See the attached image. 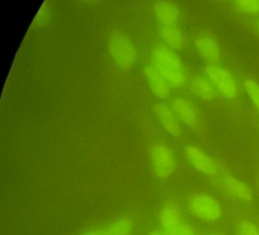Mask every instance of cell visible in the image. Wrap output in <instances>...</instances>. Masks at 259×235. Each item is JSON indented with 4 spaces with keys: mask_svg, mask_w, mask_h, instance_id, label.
Masks as SVG:
<instances>
[{
    "mask_svg": "<svg viewBox=\"0 0 259 235\" xmlns=\"http://www.w3.org/2000/svg\"><path fill=\"white\" fill-rule=\"evenodd\" d=\"M183 204L188 217L196 224L212 227L220 224L225 217L226 208L221 197L207 190L189 193Z\"/></svg>",
    "mask_w": 259,
    "mask_h": 235,
    "instance_id": "6da1fadb",
    "label": "cell"
},
{
    "mask_svg": "<svg viewBox=\"0 0 259 235\" xmlns=\"http://www.w3.org/2000/svg\"><path fill=\"white\" fill-rule=\"evenodd\" d=\"M151 65L172 89H181L187 85L189 79L187 68L177 51L163 42L155 44L151 49Z\"/></svg>",
    "mask_w": 259,
    "mask_h": 235,
    "instance_id": "7a4b0ae2",
    "label": "cell"
},
{
    "mask_svg": "<svg viewBox=\"0 0 259 235\" xmlns=\"http://www.w3.org/2000/svg\"><path fill=\"white\" fill-rule=\"evenodd\" d=\"M183 156L194 171L211 181L227 171L219 159L198 144H186L183 148Z\"/></svg>",
    "mask_w": 259,
    "mask_h": 235,
    "instance_id": "3957f363",
    "label": "cell"
},
{
    "mask_svg": "<svg viewBox=\"0 0 259 235\" xmlns=\"http://www.w3.org/2000/svg\"><path fill=\"white\" fill-rule=\"evenodd\" d=\"M212 184L221 197L236 204L249 206L255 200V191L252 186L228 171L213 180Z\"/></svg>",
    "mask_w": 259,
    "mask_h": 235,
    "instance_id": "277c9868",
    "label": "cell"
},
{
    "mask_svg": "<svg viewBox=\"0 0 259 235\" xmlns=\"http://www.w3.org/2000/svg\"><path fill=\"white\" fill-rule=\"evenodd\" d=\"M148 156L155 177L162 181L172 178L179 170V161L174 150L162 141H154L149 145Z\"/></svg>",
    "mask_w": 259,
    "mask_h": 235,
    "instance_id": "5b68a950",
    "label": "cell"
},
{
    "mask_svg": "<svg viewBox=\"0 0 259 235\" xmlns=\"http://www.w3.org/2000/svg\"><path fill=\"white\" fill-rule=\"evenodd\" d=\"M202 74L210 80L220 97L226 100H233L239 97V81L227 67L221 64H206Z\"/></svg>",
    "mask_w": 259,
    "mask_h": 235,
    "instance_id": "8992f818",
    "label": "cell"
},
{
    "mask_svg": "<svg viewBox=\"0 0 259 235\" xmlns=\"http://www.w3.org/2000/svg\"><path fill=\"white\" fill-rule=\"evenodd\" d=\"M184 204L174 198L166 199L158 211L160 228L167 235H179L188 220Z\"/></svg>",
    "mask_w": 259,
    "mask_h": 235,
    "instance_id": "52a82bcc",
    "label": "cell"
},
{
    "mask_svg": "<svg viewBox=\"0 0 259 235\" xmlns=\"http://www.w3.org/2000/svg\"><path fill=\"white\" fill-rule=\"evenodd\" d=\"M109 51L115 63L124 70L136 63L137 51L132 39L122 33H115L109 42Z\"/></svg>",
    "mask_w": 259,
    "mask_h": 235,
    "instance_id": "ba28073f",
    "label": "cell"
},
{
    "mask_svg": "<svg viewBox=\"0 0 259 235\" xmlns=\"http://www.w3.org/2000/svg\"><path fill=\"white\" fill-rule=\"evenodd\" d=\"M176 116L184 127L195 130L200 125V114L193 100L186 96H177L169 104Z\"/></svg>",
    "mask_w": 259,
    "mask_h": 235,
    "instance_id": "9c48e42d",
    "label": "cell"
},
{
    "mask_svg": "<svg viewBox=\"0 0 259 235\" xmlns=\"http://www.w3.org/2000/svg\"><path fill=\"white\" fill-rule=\"evenodd\" d=\"M194 47L206 64H221L222 49L219 41L208 31H202L194 39Z\"/></svg>",
    "mask_w": 259,
    "mask_h": 235,
    "instance_id": "30bf717a",
    "label": "cell"
},
{
    "mask_svg": "<svg viewBox=\"0 0 259 235\" xmlns=\"http://www.w3.org/2000/svg\"><path fill=\"white\" fill-rule=\"evenodd\" d=\"M154 112L163 130L172 138L180 139L184 135V127L182 125L169 105L159 103L154 106Z\"/></svg>",
    "mask_w": 259,
    "mask_h": 235,
    "instance_id": "8fae6325",
    "label": "cell"
},
{
    "mask_svg": "<svg viewBox=\"0 0 259 235\" xmlns=\"http://www.w3.org/2000/svg\"><path fill=\"white\" fill-rule=\"evenodd\" d=\"M186 86L191 97L196 100L212 102L218 97L216 89L204 74H195L189 77Z\"/></svg>",
    "mask_w": 259,
    "mask_h": 235,
    "instance_id": "7c38bea8",
    "label": "cell"
},
{
    "mask_svg": "<svg viewBox=\"0 0 259 235\" xmlns=\"http://www.w3.org/2000/svg\"><path fill=\"white\" fill-rule=\"evenodd\" d=\"M144 74L150 89L155 97L160 100L169 98L172 92V86L151 64L145 65Z\"/></svg>",
    "mask_w": 259,
    "mask_h": 235,
    "instance_id": "4fadbf2b",
    "label": "cell"
},
{
    "mask_svg": "<svg viewBox=\"0 0 259 235\" xmlns=\"http://www.w3.org/2000/svg\"><path fill=\"white\" fill-rule=\"evenodd\" d=\"M154 13L160 26L170 27L179 26L181 11L178 5L174 2L158 1L154 5Z\"/></svg>",
    "mask_w": 259,
    "mask_h": 235,
    "instance_id": "5bb4252c",
    "label": "cell"
},
{
    "mask_svg": "<svg viewBox=\"0 0 259 235\" xmlns=\"http://www.w3.org/2000/svg\"><path fill=\"white\" fill-rule=\"evenodd\" d=\"M160 36L163 43L175 51H180L186 46V39L179 26H160Z\"/></svg>",
    "mask_w": 259,
    "mask_h": 235,
    "instance_id": "9a60e30c",
    "label": "cell"
},
{
    "mask_svg": "<svg viewBox=\"0 0 259 235\" xmlns=\"http://www.w3.org/2000/svg\"><path fill=\"white\" fill-rule=\"evenodd\" d=\"M103 230L104 235H133L135 227L131 218L122 217L111 221Z\"/></svg>",
    "mask_w": 259,
    "mask_h": 235,
    "instance_id": "2e32d148",
    "label": "cell"
},
{
    "mask_svg": "<svg viewBox=\"0 0 259 235\" xmlns=\"http://www.w3.org/2000/svg\"><path fill=\"white\" fill-rule=\"evenodd\" d=\"M233 235H259V223L248 217L239 218L233 225Z\"/></svg>",
    "mask_w": 259,
    "mask_h": 235,
    "instance_id": "e0dca14e",
    "label": "cell"
},
{
    "mask_svg": "<svg viewBox=\"0 0 259 235\" xmlns=\"http://www.w3.org/2000/svg\"><path fill=\"white\" fill-rule=\"evenodd\" d=\"M242 86L253 107L259 114V82L253 77H245Z\"/></svg>",
    "mask_w": 259,
    "mask_h": 235,
    "instance_id": "ac0fdd59",
    "label": "cell"
},
{
    "mask_svg": "<svg viewBox=\"0 0 259 235\" xmlns=\"http://www.w3.org/2000/svg\"><path fill=\"white\" fill-rule=\"evenodd\" d=\"M233 7L243 15H259V0H238L233 2Z\"/></svg>",
    "mask_w": 259,
    "mask_h": 235,
    "instance_id": "d6986e66",
    "label": "cell"
},
{
    "mask_svg": "<svg viewBox=\"0 0 259 235\" xmlns=\"http://www.w3.org/2000/svg\"><path fill=\"white\" fill-rule=\"evenodd\" d=\"M179 235H203L195 223L188 221Z\"/></svg>",
    "mask_w": 259,
    "mask_h": 235,
    "instance_id": "ffe728a7",
    "label": "cell"
},
{
    "mask_svg": "<svg viewBox=\"0 0 259 235\" xmlns=\"http://www.w3.org/2000/svg\"><path fill=\"white\" fill-rule=\"evenodd\" d=\"M79 235H104L103 228L88 229Z\"/></svg>",
    "mask_w": 259,
    "mask_h": 235,
    "instance_id": "44dd1931",
    "label": "cell"
},
{
    "mask_svg": "<svg viewBox=\"0 0 259 235\" xmlns=\"http://www.w3.org/2000/svg\"><path fill=\"white\" fill-rule=\"evenodd\" d=\"M147 235H167L160 228H155L151 230Z\"/></svg>",
    "mask_w": 259,
    "mask_h": 235,
    "instance_id": "7402d4cb",
    "label": "cell"
},
{
    "mask_svg": "<svg viewBox=\"0 0 259 235\" xmlns=\"http://www.w3.org/2000/svg\"><path fill=\"white\" fill-rule=\"evenodd\" d=\"M203 235H227L225 232L221 231L218 230H211L207 231V233Z\"/></svg>",
    "mask_w": 259,
    "mask_h": 235,
    "instance_id": "603a6c76",
    "label": "cell"
},
{
    "mask_svg": "<svg viewBox=\"0 0 259 235\" xmlns=\"http://www.w3.org/2000/svg\"><path fill=\"white\" fill-rule=\"evenodd\" d=\"M255 29H256V30H257V33H258V34H259V19L257 20V21H256Z\"/></svg>",
    "mask_w": 259,
    "mask_h": 235,
    "instance_id": "cb8c5ba5",
    "label": "cell"
},
{
    "mask_svg": "<svg viewBox=\"0 0 259 235\" xmlns=\"http://www.w3.org/2000/svg\"><path fill=\"white\" fill-rule=\"evenodd\" d=\"M257 189H258V191H259V174H258V177H257Z\"/></svg>",
    "mask_w": 259,
    "mask_h": 235,
    "instance_id": "d4e9b609",
    "label": "cell"
}]
</instances>
